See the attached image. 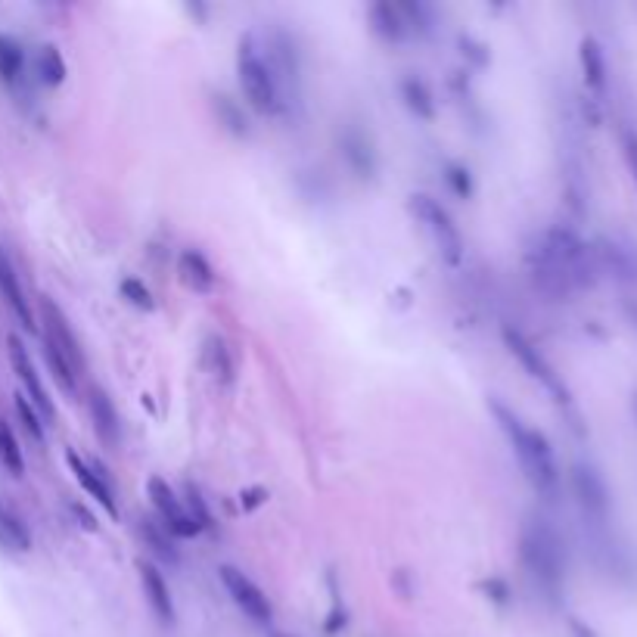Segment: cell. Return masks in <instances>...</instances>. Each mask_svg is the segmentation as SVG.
I'll use <instances>...</instances> for the list:
<instances>
[{
    "instance_id": "obj_34",
    "label": "cell",
    "mask_w": 637,
    "mask_h": 637,
    "mask_svg": "<svg viewBox=\"0 0 637 637\" xmlns=\"http://www.w3.org/2000/svg\"><path fill=\"white\" fill-rule=\"evenodd\" d=\"M119 293H122V299H125L128 305H134L137 311H153V308H156V299H153V293H150V286L143 283V280H137V277H122Z\"/></svg>"
},
{
    "instance_id": "obj_38",
    "label": "cell",
    "mask_w": 637,
    "mask_h": 637,
    "mask_svg": "<svg viewBox=\"0 0 637 637\" xmlns=\"http://www.w3.org/2000/svg\"><path fill=\"white\" fill-rule=\"evenodd\" d=\"M345 628V613L339 610V603H333V610H330V619H327V634H336Z\"/></svg>"
},
{
    "instance_id": "obj_28",
    "label": "cell",
    "mask_w": 637,
    "mask_h": 637,
    "mask_svg": "<svg viewBox=\"0 0 637 637\" xmlns=\"http://www.w3.org/2000/svg\"><path fill=\"white\" fill-rule=\"evenodd\" d=\"M0 463H4V470L10 476H16V479L25 476V454H22V445L7 420H0Z\"/></svg>"
},
{
    "instance_id": "obj_27",
    "label": "cell",
    "mask_w": 637,
    "mask_h": 637,
    "mask_svg": "<svg viewBox=\"0 0 637 637\" xmlns=\"http://www.w3.org/2000/svg\"><path fill=\"white\" fill-rule=\"evenodd\" d=\"M25 72V47L13 35H0V81L16 84Z\"/></svg>"
},
{
    "instance_id": "obj_3",
    "label": "cell",
    "mask_w": 637,
    "mask_h": 637,
    "mask_svg": "<svg viewBox=\"0 0 637 637\" xmlns=\"http://www.w3.org/2000/svg\"><path fill=\"white\" fill-rule=\"evenodd\" d=\"M519 563L547 600H560L566 585V547L547 519H526L519 529Z\"/></svg>"
},
{
    "instance_id": "obj_29",
    "label": "cell",
    "mask_w": 637,
    "mask_h": 637,
    "mask_svg": "<svg viewBox=\"0 0 637 637\" xmlns=\"http://www.w3.org/2000/svg\"><path fill=\"white\" fill-rule=\"evenodd\" d=\"M13 408H16V417H19V423H22V429H25V436L32 439L35 445H44V439H47V423H44V417L32 408V401H28L22 392H16V395H13Z\"/></svg>"
},
{
    "instance_id": "obj_26",
    "label": "cell",
    "mask_w": 637,
    "mask_h": 637,
    "mask_svg": "<svg viewBox=\"0 0 637 637\" xmlns=\"http://www.w3.org/2000/svg\"><path fill=\"white\" fill-rule=\"evenodd\" d=\"M398 10L404 25H408V35H417V38L436 35V10L423 4V0H417V4H398Z\"/></svg>"
},
{
    "instance_id": "obj_5",
    "label": "cell",
    "mask_w": 637,
    "mask_h": 637,
    "mask_svg": "<svg viewBox=\"0 0 637 637\" xmlns=\"http://www.w3.org/2000/svg\"><path fill=\"white\" fill-rule=\"evenodd\" d=\"M501 339H504V349L519 361V367H523L532 376V380L560 404V408H569V404H572V392H569L566 380L560 376V370L550 364V358L538 349V345L523 330H519V327H513V324H507L501 330Z\"/></svg>"
},
{
    "instance_id": "obj_39",
    "label": "cell",
    "mask_w": 637,
    "mask_h": 637,
    "mask_svg": "<svg viewBox=\"0 0 637 637\" xmlns=\"http://www.w3.org/2000/svg\"><path fill=\"white\" fill-rule=\"evenodd\" d=\"M75 513L81 516V526H84V529H97V519H91V516H88V513H84L81 507H75Z\"/></svg>"
},
{
    "instance_id": "obj_32",
    "label": "cell",
    "mask_w": 637,
    "mask_h": 637,
    "mask_svg": "<svg viewBox=\"0 0 637 637\" xmlns=\"http://www.w3.org/2000/svg\"><path fill=\"white\" fill-rule=\"evenodd\" d=\"M212 103H215V112H218V122H221L230 134H234V137H246L249 122H246L243 109H240L234 100H230L227 94H215Z\"/></svg>"
},
{
    "instance_id": "obj_15",
    "label": "cell",
    "mask_w": 637,
    "mask_h": 637,
    "mask_svg": "<svg viewBox=\"0 0 637 637\" xmlns=\"http://www.w3.org/2000/svg\"><path fill=\"white\" fill-rule=\"evenodd\" d=\"M137 572H140V588H143V597H147L153 616L162 622V625H175L178 619V610H175V597H171V588L165 582V575L156 563L150 560H140L137 563Z\"/></svg>"
},
{
    "instance_id": "obj_7",
    "label": "cell",
    "mask_w": 637,
    "mask_h": 637,
    "mask_svg": "<svg viewBox=\"0 0 637 637\" xmlns=\"http://www.w3.org/2000/svg\"><path fill=\"white\" fill-rule=\"evenodd\" d=\"M569 485L575 504L582 507L585 519L591 526H606L613 516V491L606 485V476L588 460H575L569 470Z\"/></svg>"
},
{
    "instance_id": "obj_2",
    "label": "cell",
    "mask_w": 637,
    "mask_h": 637,
    "mask_svg": "<svg viewBox=\"0 0 637 637\" xmlns=\"http://www.w3.org/2000/svg\"><path fill=\"white\" fill-rule=\"evenodd\" d=\"M488 411L495 414L504 439L510 442V451H513L519 467H523V476L529 479V485L538 491L541 498L554 501L560 495L563 479H560V467H557V454H554V448H550L547 436L541 429H535L532 423H526L501 398H488Z\"/></svg>"
},
{
    "instance_id": "obj_13",
    "label": "cell",
    "mask_w": 637,
    "mask_h": 637,
    "mask_svg": "<svg viewBox=\"0 0 637 637\" xmlns=\"http://www.w3.org/2000/svg\"><path fill=\"white\" fill-rule=\"evenodd\" d=\"M594 258L600 274L606 271L619 283H637V246L619 237H600L594 243Z\"/></svg>"
},
{
    "instance_id": "obj_19",
    "label": "cell",
    "mask_w": 637,
    "mask_h": 637,
    "mask_svg": "<svg viewBox=\"0 0 637 637\" xmlns=\"http://www.w3.org/2000/svg\"><path fill=\"white\" fill-rule=\"evenodd\" d=\"M367 22H370V32L380 38L383 44H404L408 41V25L401 19V10L392 0H376V4L367 10Z\"/></svg>"
},
{
    "instance_id": "obj_18",
    "label": "cell",
    "mask_w": 637,
    "mask_h": 637,
    "mask_svg": "<svg viewBox=\"0 0 637 637\" xmlns=\"http://www.w3.org/2000/svg\"><path fill=\"white\" fill-rule=\"evenodd\" d=\"M202 367L212 376L218 386H230L237 376V364H234V349L221 333H209L202 339Z\"/></svg>"
},
{
    "instance_id": "obj_22",
    "label": "cell",
    "mask_w": 637,
    "mask_h": 637,
    "mask_svg": "<svg viewBox=\"0 0 637 637\" xmlns=\"http://www.w3.org/2000/svg\"><path fill=\"white\" fill-rule=\"evenodd\" d=\"M398 94H401L404 106H408V112L414 115V119H420V122H436V115H439L436 97H432L429 84H426L420 75H404V78L398 81Z\"/></svg>"
},
{
    "instance_id": "obj_1",
    "label": "cell",
    "mask_w": 637,
    "mask_h": 637,
    "mask_svg": "<svg viewBox=\"0 0 637 637\" xmlns=\"http://www.w3.org/2000/svg\"><path fill=\"white\" fill-rule=\"evenodd\" d=\"M526 265L532 271V280L554 299L582 293L600 280L594 246L566 224H550L547 230H541L526 252Z\"/></svg>"
},
{
    "instance_id": "obj_20",
    "label": "cell",
    "mask_w": 637,
    "mask_h": 637,
    "mask_svg": "<svg viewBox=\"0 0 637 637\" xmlns=\"http://www.w3.org/2000/svg\"><path fill=\"white\" fill-rule=\"evenodd\" d=\"M88 411H91V423H94L97 439L103 445H115V442H119V429H122L119 426V411H115V404L106 395V389L91 386V392H88Z\"/></svg>"
},
{
    "instance_id": "obj_11",
    "label": "cell",
    "mask_w": 637,
    "mask_h": 637,
    "mask_svg": "<svg viewBox=\"0 0 637 637\" xmlns=\"http://www.w3.org/2000/svg\"><path fill=\"white\" fill-rule=\"evenodd\" d=\"M147 495L153 501V510L159 516V523L175 535V538H196L199 529L196 523L190 519V513L184 510V501L175 488H171L162 476H150L147 482Z\"/></svg>"
},
{
    "instance_id": "obj_41",
    "label": "cell",
    "mask_w": 637,
    "mask_h": 637,
    "mask_svg": "<svg viewBox=\"0 0 637 637\" xmlns=\"http://www.w3.org/2000/svg\"><path fill=\"white\" fill-rule=\"evenodd\" d=\"M274 637H296V634H274Z\"/></svg>"
},
{
    "instance_id": "obj_12",
    "label": "cell",
    "mask_w": 637,
    "mask_h": 637,
    "mask_svg": "<svg viewBox=\"0 0 637 637\" xmlns=\"http://www.w3.org/2000/svg\"><path fill=\"white\" fill-rule=\"evenodd\" d=\"M339 156H342L345 165H349V171L358 181H373L376 171H380V156H376L373 137L358 122L342 125V131H339Z\"/></svg>"
},
{
    "instance_id": "obj_6",
    "label": "cell",
    "mask_w": 637,
    "mask_h": 637,
    "mask_svg": "<svg viewBox=\"0 0 637 637\" xmlns=\"http://www.w3.org/2000/svg\"><path fill=\"white\" fill-rule=\"evenodd\" d=\"M408 206H411V215L417 218V224L423 227V234L432 240V246H436L442 262L460 265L463 262V234H460L457 221L451 218V212L429 193H414L408 199Z\"/></svg>"
},
{
    "instance_id": "obj_40",
    "label": "cell",
    "mask_w": 637,
    "mask_h": 637,
    "mask_svg": "<svg viewBox=\"0 0 637 637\" xmlns=\"http://www.w3.org/2000/svg\"><path fill=\"white\" fill-rule=\"evenodd\" d=\"M625 314H628V321H631V327L637 330V302H625Z\"/></svg>"
},
{
    "instance_id": "obj_23",
    "label": "cell",
    "mask_w": 637,
    "mask_h": 637,
    "mask_svg": "<svg viewBox=\"0 0 637 637\" xmlns=\"http://www.w3.org/2000/svg\"><path fill=\"white\" fill-rule=\"evenodd\" d=\"M0 547L16 550V554H28L32 550V532L22 523V516L0 501Z\"/></svg>"
},
{
    "instance_id": "obj_36",
    "label": "cell",
    "mask_w": 637,
    "mask_h": 637,
    "mask_svg": "<svg viewBox=\"0 0 637 637\" xmlns=\"http://www.w3.org/2000/svg\"><path fill=\"white\" fill-rule=\"evenodd\" d=\"M482 594H485L491 603H498V606H507V603H510V597H513L510 582H507V578H501V575L485 578V582H482Z\"/></svg>"
},
{
    "instance_id": "obj_16",
    "label": "cell",
    "mask_w": 637,
    "mask_h": 637,
    "mask_svg": "<svg viewBox=\"0 0 637 637\" xmlns=\"http://www.w3.org/2000/svg\"><path fill=\"white\" fill-rule=\"evenodd\" d=\"M0 299L7 302V308L13 311V317L19 321L22 330L28 333H38V324H35V311H32V302H28L25 289L19 283V274L10 262V255L0 249Z\"/></svg>"
},
{
    "instance_id": "obj_35",
    "label": "cell",
    "mask_w": 637,
    "mask_h": 637,
    "mask_svg": "<svg viewBox=\"0 0 637 637\" xmlns=\"http://www.w3.org/2000/svg\"><path fill=\"white\" fill-rule=\"evenodd\" d=\"M619 150H622V159H625V168H628V175L637 187V128L634 125H622L619 128Z\"/></svg>"
},
{
    "instance_id": "obj_8",
    "label": "cell",
    "mask_w": 637,
    "mask_h": 637,
    "mask_svg": "<svg viewBox=\"0 0 637 637\" xmlns=\"http://www.w3.org/2000/svg\"><path fill=\"white\" fill-rule=\"evenodd\" d=\"M218 578H221V585H224L227 597L234 600L237 610H243V616H249V619L258 622V625H268V622L274 619V603H271V597H268L262 588H258L243 569L224 563V566H218Z\"/></svg>"
},
{
    "instance_id": "obj_31",
    "label": "cell",
    "mask_w": 637,
    "mask_h": 637,
    "mask_svg": "<svg viewBox=\"0 0 637 637\" xmlns=\"http://www.w3.org/2000/svg\"><path fill=\"white\" fill-rule=\"evenodd\" d=\"M181 501H184V510L190 513V519L196 523L199 532H212V529H215V516H212L206 498H202V491H199L193 482L184 485V498H181Z\"/></svg>"
},
{
    "instance_id": "obj_4",
    "label": "cell",
    "mask_w": 637,
    "mask_h": 637,
    "mask_svg": "<svg viewBox=\"0 0 637 637\" xmlns=\"http://www.w3.org/2000/svg\"><path fill=\"white\" fill-rule=\"evenodd\" d=\"M237 78H240V88H243V94H246V100L255 112H262V115H280L283 112V97H280V88L274 81V72H271L262 47L255 44L252 35L240 38Z\"/></svg>"
},
{
    "instance_id": "obj_17",
    "label": "cell",
    "mask_w": 637,
    "mask_h": 637,
    "mask_svg": "<svg viewBox=\"0 0 637 637\" xmlns=\"http://www.w3.org/2000/svg\"><path fill=\"white\" fill-rule=\"evenodd\" d=\"M578 66H582V81L591 97H603L610 88V63H606V50L594 35H585L578 44Z\"/></svg>"
},
{
    "instance_id": "obj_30",
    "label": "cell",
    "mask_w": 637,
    "mask_h": 637,
    "mask_svg": "<svg viewBox=\"0 0 637 637\" xmlns=\"http://www.w3.org/2000/svg\"><path fill=\"white\" fill-rule=\"evenodd\" d=\"M44 358H47V367H50V373H53V380H56V386H60L66 395H78V370L53 349V345H47L44 342Z\"/></svg>"
},
{
    "instance_id": "obj_42",
    "label": "cell",
    "mask_w": 637,
    "mask_h": 637,
    "mask_svg": "<svg viewBox=\"0 0 637 637\" xmlns=\"http://www.w3.org/2000/svg\"><path fill=\"white\" fill-rule=\"evenodd\" d=\"M634 414H637V395H634Z\"/></svg>"
},
{
    "instance_id": "obj_14",
    "label": "cell",
    "mask_w": 637,
    "mask_h": 637,
    "mask_svg": "<svg viewBox=\"0 0 637 637\" xmlns=\"http://www.w3.org/2000/svg\"><path fill=\"white\" fill-rule=\"evenodd\" d=\"M66 463H69V470H72V476H75V482L84 488V495L88 498H94L103 510H106V516H119V501H115V491H112V482H109V476L97 467H91L88 460H84L78 451H66Z\"/></svg>"
},
{
    "instance_id": "obj_10",
    "label": "cell",
    "mask_w": 637,
    "mask_h": 637,
    "mask_svg": "<svg viewBox=\"0 0 637 637\" xmlns=\"http://www.w3.org/2000/svg\"><path fill=\"white\" fill-rule=\"evenodd\" d=\"M7 355H10V367L16 373V380L22 383V395L32 401V408L44 417V423H53L56 420V408H53V401L44 389V380H41V373L32 361V355H28V349L19 342V336H10L7 339Z\"/></svg>"
},
{
    "instance_id": "obj_21",
    "label": "cell",
    "mask_w": 637,
    "mask_h": 637,
    "mask_svg": "<svg viewBox=\"0 0 637 637\" xmlns=\"http://www.w3.org/2000/svg\"><path fill=\"white\" fill-rule=\"evenodd\" d=\"M178 274H181L184 286L193 289V293H212L215 283H218L212 262L199 249H184L178 255Z\"/></svg>"
},
{
    "instance_id": "obj_33",
    "label": "cell",
    "mask_w": 637,
    "mask_h": 637,
    "mask_svg": "<svg viewBox=\"0 0 637 637\" xmlns=\"http://www.w3.org/2000/svg\"><path fill=\"white\" fill-rule=\"evenodd\" d=\"M445 184L448 190L457 196V199H470L476 193V184H473V171L463 165V162H448L445 165Z\"/></svg>"
},
{
    "instance_id": "obj_25",
    "label": "cell",
    "mask_w": 637,
    "mask_h": 637,
    "mask_svg": "<svg viewBox=\"0 0 637 637\" xmlns=\"http://www.w3.org/2000/svg\"><path fill=\"white\" fill-rule=\"evenodd\" d=\"M140 535H143V541L150 544V550L159 557V560H165V563H178L181 560V554H178V547H175V535H171L159 519H143L140 523Z\"/></svg>"
},
{
    "instance_id": "obj_37",
    "label": "cell",
    "mask_w": 637,
    "mask_h": 637,
    "mask_svg": "<svg viewBox=\"0 0 637 637\" xmlns=\"http://www.w3.org/2000/svg\"><path fill=\"white\" fill-rule=\"evenodd\" d=\"M460 47H463V56H470V60H476V66H485L488 63V47L473 41L470 35L460 38Z\"/></svg>"
},
{
    "instance_id": "obj_9",
    "label": "cell",
    "mask_w": 637,
    "mask_h": 637,
    "mask_svg": "<svg viewBox=\"0 0 637 637\" xmlns=\"http://www.w3.org/2000/svg\"><path fill=\"white\" fill-rule=\"evenodd\" d=\"M41 324H44L41 342L53 345V349L60 352L78 373L88 370V358H84V349H81V342H78V336H75V330L69 324V317L63 314V308L56 305L50 296L41 299Z\"/></svg>"
},
{
    "instance_id": "obj_24",
    "label": "cell",
    "mask_w": 637,
    "mask_h": 637,
    "mask_svg": "<svg viewBox=\"0 0 637 637\" xmlns=\"http://www.w3.org/2000/svg\"><path fill=\"white\" fill-rule=\"evenodd\" d=\"M35 72H38L41 84H47V88H60V84L69 78V66L63 60L60 47H56V44H41L38 56H35Z\"/></svg>"
}]
</instances>
